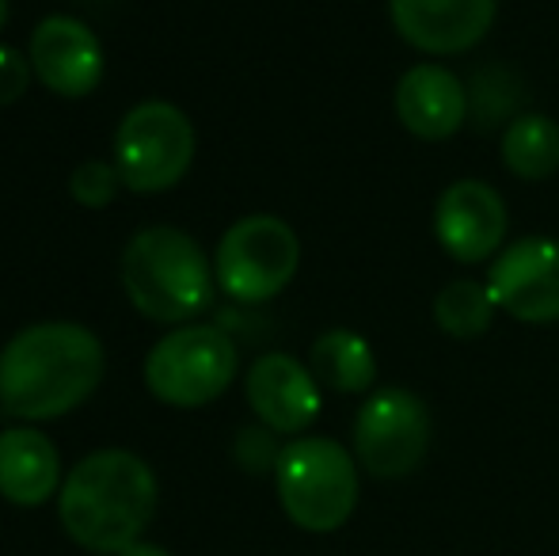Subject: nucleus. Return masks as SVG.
<instances>
[{"label":"nucleus","instance_id":"nucleus-1","mask_svg":"<svg viewBox=\"0 0 559 556\" xmlns=\"http://www.w3.org/2000/svg\"><path fill=\"white\" fill-rule=\"evenodd\" d=\"M104 343L73 320H43L15 332L0 351V412L20 423L69 416L99 389Z\"/></svg>","mask_w":559,"mask_h":556},{"label":"nucleus","instance_id":"nucleus-2","mask_svg":"<svg viewBox=\"0 0 559 556\" xmlns=\"http://www.w3.org/2000/svg\"><path fill=\"white\" fill-rule=\"evenodd\" d=\"M156 514V476L138 453L96 450L69 469L58 519L81 549L118 556L141 542Z\"/></svg>","mask_w":559,"mask_h":556},{"label":"nucleus","instance_id":"nucleus-3","mask_svg":"<svg viewBox=\"0 0 559 556\" xmlns=\"http://www.w3.org/2000/svg\"><path fill=\"white\" fill-rule=\"evenodd\" d=\"M214 263L202 245L176 225H148L133 233L122 252V289L141 317L156 324H183L214 305Z\"/></svg>","mask_w":559,"mask_h":556},{"label":"nucleus","instance_id":"nucleus-4","mask_svg":"<svg viewBox=\"0 0 559 556\" xmlns=\"http://www.w3.org/2000/svg\"><path fill=\"white\" fill-rule=\"evenodd\" d=\"M358 458L324 435L294 438L274 465L278 504L294 527L332 534L358 507Z\"/></svg>","mask_w":559,"mask_h":556},{"label":"nucleus","instance_id":"nucleus-5","mask_svg":"<svg viewBox=\"0 0 559 556\" xmlns=\"http://www.w3.org/2000/svg\"><path fill=\"white\" fill-rule=\"evenodd\" d=\"M240 351L217 324H179L145 358V386L160 404L202 409L233 386Z\"/></svg>","mask_w":559,"mask_h":556},{"label":"nucleus","instance_id":"nucleus-6","mask_svg":"<svg viewBox=\"0 0 559 556\" xmlns=\"http://www.w3.org/2000/svg\"><path fill=\"white\" fill-rule=\"evenodd\" d=\"M301 268V240L282 217L248 214L228 225L214 256L217 286L240 305L274 301Z\"/></svg>","mask_w":559,"mask_h":556},{"label":"nucleus","instance_id":"nucleus-7","mask_svg":"<svg viewBox=\"0 0 559 556\" xmlns=\"http://www.w3.org/2000/svg\"><path fill=\"white\" fill-rule=\"evenodd\" d=\"M194 127L176 104L148 99L126 111L115 130V168L138 194H160L191 171Z\"/></svg>","mask_w":559,"mask_h":556},{"label":"nucleus","instance_id":"nucleus-8","mask_svg":"<svg viewBox=\"0 0 559 556\" xmlns=\"http://www.w3.org/2000/svg\"><path fill=\"white\" fill-rule=\"evenodd\" d=\"M430 450V409L412 389H377L354 416V458L373 481L415 473Z\"/></svg>","mask_w":559,"mask_h":556},{"label":"nucleus","instance_id":"nucleus-9","mask_svg":"<svg viewBox=\"0 0 559 556\" xmlns=\"http://www.w3.org/2000/svg\"><path fill=\"white\" fill-rule=\"evenodd\" d=\"M487 289L507 317L522 324H556L559 320V240L522 237L510 240L487 268Z\"/></svg>","mask_w":559,"mask_h":556},{"label":"nucleus","instance_id":"nucleus-10","mask_svg":"<svg viewBox=\"0 0 559 556\" xmlns=\"http://www.w3.org/2000/svg\"><path fill=\"white\" fill-rule=\"evenodd\" d=\"M435 240L453 263H491L507 248V202L484 179H456L435 202Z\"/></svg>","mask_w":559,"mask_h":556},{"label":"nucleus","instance_id":"nucleus-11","mask_svg":"<svg viewBox=\"0 0 559 556\" xmlns=\"http://www.w3.org/2000/svg\"><path fill=\"white\" fill-rule=\"evenodd\" d=\"M499 0H389V20L412 50L453 58L487 38Z\"/></svg>","mask_w":559,"mask_h":556},{"label":"nucleus","instance_id":"nucleus-12","mask_svg":"<svg viewBox=\"0 0 559 556\" xmlns=\"http://www.w3.org/2000/svg\"><path fill=\"white\" fill-rule=\"evenodd\" d=\"M27 61L38 81L66 99L92 96L104 81V46L73 15H46L31 31Z\"/></svg>","mask_w":559,"mask_h":556},{"label":"nucleus","instance_id":"nucleus-13","mask_svg":"<svg viewBox=\"0 0 559 556\" xmlns=\"http://www.w3.org/2000/svg\"><path fill=\"white\" fill-rule=\"evenodd\" d=\"M243 393L263 427L274 435H301L320 416V381L312 378L309 363H297L286 351H271L251 363L243 378Z\"/></svg>","mask_w":559,"mask_h":556},{"label":"nucleus","instance_id":"nucleus-14","mask_svg":"<svg viewBox=\"0 0 559 556\" xmlns=\"http://www.w3.org/2000/svg\"><path fill=\"white\" fill-rule=\"evenodd\" d=\"M400 127L419 141H445L468 119V88L453 69L438 61H419L396 81L392 92Z\"/></svg>","mask_w":559,"mask_h":556},{"label":"nucleus","instance_id":"nucleus-15","mask_svg":"<svg viewBox=\"0 0 559 556\" xmlns=\"http://www.w3.org/2000/svg\"><path fill=\"white\" fill-rule=\"evenodd\" d=\"M61 458L38 427L0 430V496L15 507H43L61 492Z\"/></svg>","mask_w":559,"mask_h":556},{"label":"nucleus","instance_id":"nucleus-16","mask_svg":"<svg viewBox=\"0 0 559 556\" xmlns=\"http://www.w3.org/2000/svg\"><path fill=\"white\" fill-rule=\"evenodd\" d=\"M309 370L320 389L332 393H369L377 381V355L354 328H328L312 340Z\"/></svg>","mask_w":559,"mask_h":556},{"label":"nucleus","instance_id":"nucleus-17","mask_svg":"<svg viewBox=\"0 0 559 556\" xmlns=\"http://www.w3.org/2000/svg\"><path fill=\"white\" fill-rule=\"evenodd\" d=\"M499 153L510 176L525 179V184H540V179L559 171V122L540 111H522L507 122L499 138Z\"/></svg>","mask_w":559,"mask_h":556},{"label":"nucleus","instance_id":"nucleus-18","mask_svg":"<svg viewBox=\"0 0 559 556\" xmlns=\"http://www.w3.org/2000/svg\"><path fill=\"white\" fill-rule=\"evenodd\" d=\"M495 312H499V305H495L491 289L476 279L445 282L435 297V324L449 340H479L484 332H491Z\"/></svg>","mask_w":559,"mask_h":556},{"label":"nucleus","instance_id":"nucleus-19","mask_svg":"<svg viewBox=\"0 0 559 556\" xmlns=\"http://www.w3.org/2000/svg\"><path fill=\"white\" fill-rule=\"evenodd\" d=\"M118 187L122 184V176H118L115 164L107 161H84L73 168V179H69V194H73L76 206L84 210H104L115 202Z\"/></svg>","mask_w":559,"mask_h":556},{"label":"nucleus","instance_id":"nucleus-20","mask_svg":"<svg viewBox=\"0 0 559 556\" xmlns=\"http://www.w3.org/2000/svg\"><path fill=\"white\" fill-rule=\"evenodd\" d=\"M233 453H236V461H240V465L248 469V473H266V469L278 465L282 446L274 442V430L259 423V427L240 430V438H236Z\"/></svg>","mask_w":559,"mask_h":556},{"label":"nucleus","instance_id":"nucleus-21","mask_svg":"<svg viewBox=\"0 0 559 556\" xmlns=\"http://www.w3.org/2000/svg\"><path fill=\"white\" fill-rule=\"evenodd\" d=\"M31 84V61L12 46H0V107L23 99Z\"/></svg>","mask_w":559,"mask_h":556},{"label":"nucleus","instance_id":"nucleus-22","mask_svg":"<svg viewBox=\"0 0 559 556\" xmlns=\"http://www.w3.org/2000/svg\"><path fill=\"white\" fill-rule=\"evenodd\" d=\"M118 556H171V553L160 549V545H153V542H138V545H130V549H122Z\"/></svg>","mask_w":559,"mask_h":556},{"label":"nucleus","instance_id":"nucleus-23","mask_svg":"<svg viewBox=\"0 0 559 556\" xmlns=\"http://www.w3.org/2000/svg\"><path fill=\"white\" fill-rule=\"evenodd\" d=\"M4 23H8V0H0V31H4Z\"/></svg>","mask_w":559,"mask_h":556}]
</instances>
